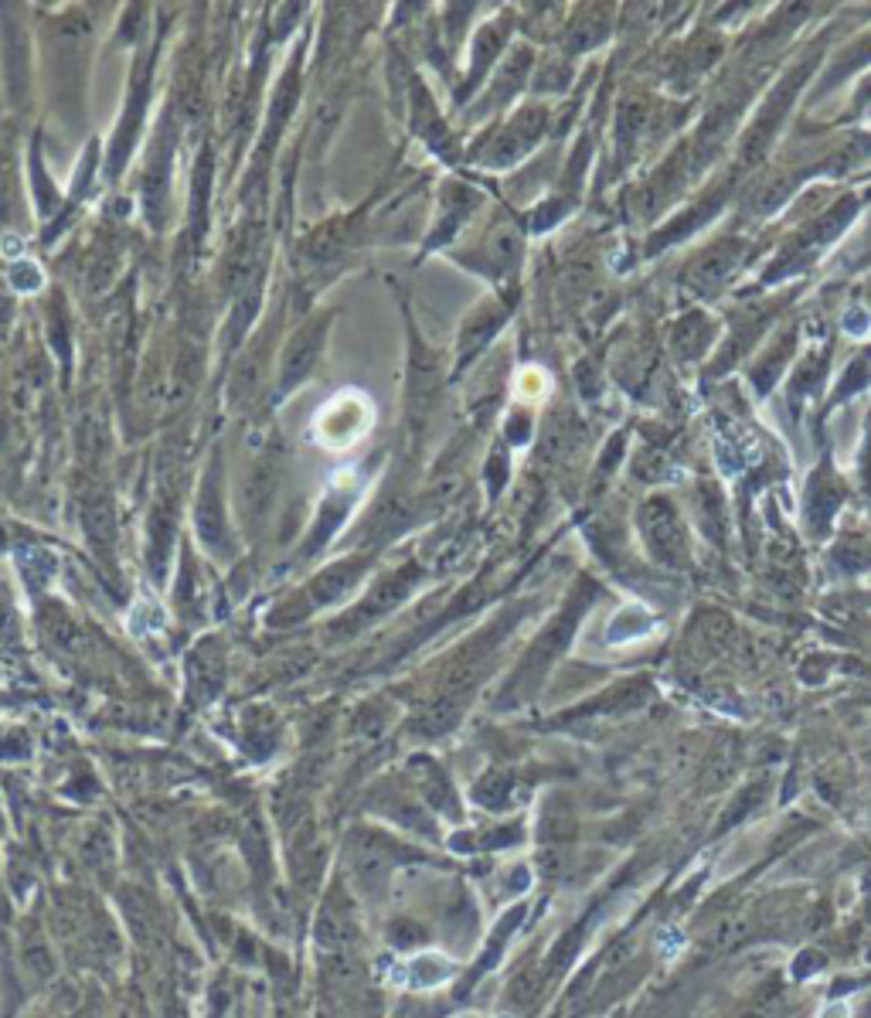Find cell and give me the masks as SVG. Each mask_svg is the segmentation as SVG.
Segmentation results:
<instances>
[{
	"mask_svg": "<svg viewBox=\"0 0 871 1018\" xmlns=\"http://www.w3.org/2000/svg\"><path fill=\"white\" fill-rule=\"evenodd\" d=\"M640 532L650 555H654L661 566L681 569L688 566V538H684L681 515L667 498H650L640 508Z\"/></svg>",
	"mask_w": 871,
	"mask_h": 1018,
	"instance_id": "cell-1",
	"label": "cell"
},
{
	"mask_svg": "<svg viewBox=\"0 0 871 1018\" xmlns=\"http://www.w3.org/2000/svg\"><path fill=\"white\" fill-rule=\"evenodd\" d=\"M742 246L739 239H722L712 249H705L701 256L691 259V266L684 269V283L695 293H712L718 286H725V280L735 273V266L742 263Z\"/></svg>",
	"mask_w": 871,
	"mask_h": 1018,
	"instance_id": "cell-2",
	"label": "cell"
},
{
	"mask_svg": "<svg viewBox=\"0 0 871 1018\" xmlns=\"http://www.w3.org/2000/svg\"><path fill=\"white\" fill-rule=\"evenodd\" d=\"M708 331H712V324L701 314L684 317L678 324V331H674V351H678V358H698L701 351L708 348Z\"/></svg>",
	"mask_w": 871,
	"mask_h": 1018,
	"instance_id": "cell-3",
	"label": "cell"
},
{
	"mask_svg": "<svg viewBox=\"0 0 871 1018\" xmlns=\"http://www.w3.org/2000/svg\"><path fill=\"white\" fill-rule=\"evenodd\" d=\"M450 971L453 967L446 964L439 954H426V957H419V961H412V981L422 984V988H433V984L446 981L450 978Z\"/></svg>",
	"mask_w": 871,
	"mask_h": 1018,
	"instance_id": "cell-4",
	"label": "cell"
}]
</instances>
